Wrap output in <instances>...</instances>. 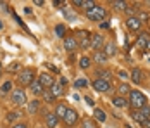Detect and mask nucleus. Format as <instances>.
<instances>
[{
  "label": "nucleus",
  "instance_id": "obj_3",
  "mask_svg": "<svg viewBox=\"0 0 150 128\" xmlns=\"http://www.w3.org/2000/svg\"><path fill=\"white\" fill-rule=\"evenodd\" d=\"M86 16L90 17L91 21H104L105 16H107V11L100 5H95L91 11H86Z\"/></svg>",
  "mask_w": 150,
  "mask_h": 128
},
{
  "label": "nucleus",
  "instance_id": "obj_18",
  "mask_svg": "<svg viewBox=\"0 0 150 128\" xmlns=\"http://www.w3.org/2000/svg\"><path fill=\"white\" fill-rule=\"evenodd\" d=\"M66 111H67V106L64 102H60V104H57V107H55V116L60 119V118L66 116Z\"/></svg>",
  "mask_w": 150,
  "mask_h": 128
},
{
  "label": "nucleus",
  "instance_id": "obj_28",
  "mask_svg": "<svg viewBox=\"0 0 150 128\" xmlns=\"http://www.w3.org/2000/svg\"><path fill=\"white\" fill-rule=\"evenodd\" d=\"M136 19H138L140 23H145V21L150 19V14L149 12H136Z\"/></svg>",
  "mask_w": 150,
  "mask_h": 128
},
{
  "label": "nucleus",
  "instance_id": "obj_22",
  "mask_svg": "<svg viewBox=\"0 0 150 128\" xmlns=\"http://www.w3.org/2000/svg\"><path fill=\"white\" fill-rule=\"evenodd\" d=\"M131 80H133L135 83H140V82H142V71H140L138 68H135V69L131 71Z\"/></svg>",
  "mask_w": 150,
  "mask_h": 128
},
{
  "label": "nucleus",
  "instance_id": "obj_33",
  "mask_svg": "<svg viewBox=\"0 0 150 128\" xmlns=\"http://www.w3.org/2000/svg\"><path fill=\"white\" fill-rule=\"evenodd\" d=\"M128 92H131V88L126 85V83H122V85L119 87V94L121 95H124V94H128Z\"/></svg>",
  "mask_w": 150,
  "mask_h": 128
},
{
  "label": "nucleus",
  "instance_id": "obj_13",
  "mask_svg": "<svg viewBox=\"0 0 150 128\" xmlns=\"http://www.w3.org/2000/svg\"><path fill=\"white\" fill-rule=\"evenodd\" d=\"M147 42H149V33H147V31H142V33L138 35V38H136V45H138L140 49H145Z\"/></svg>",
  "mask_w": 150,
  "mask_h": 128
},
{
  "label": "nucleus",
  "instance_id": "obj_31",
  "mask_svg": "<svg viewBox=\"0 0 150 128\" xmlns=\"http://www.w3.org/2000/svg\"><path fill=\"white\" fill-rule=\"evenodd\" d=\"M138 111L143 114V118H145V119H149V118H150V106H143V107H142V109H138Z\"/></svg>",
  "mask_w": 150,
  "mask_h": 128
},
{
  "label": "nucleus",
  "instance_id": "obj_43",
  "mask_svg": "<svg viewBox=\"0 0 150 128\" xmlns=\"http://www.w3.org/2000/svg\"><path fill=\"white\" fill-rule=\"evenodd\" d=\"M35 5H43V0H35Z\"/></svg>",
  "mask_w": 150,
  "mask_h": 128
},
{
  "label": "nucleus",
  "instance_id": "obj_47",
  "mask_svg": "<svg viewBox=\"0 0 150 128\" xmlns=\"http://www.w3.org/2000/svg\"><path fill=\"white\" fill-rule=\"evenodd\" d=\"M149 5H150V2H149Z\"/></svg>",
  "mask_w": 150,
  "mask_h": 128
},
{
  "label": "nucleus",
  "instance_id": "obj_6",
  "mask_svg": "<svg viewBox=\"0 0 150 128\" xmlns=\"http://www.w3.org/2000/svg\"><path fill=\"white\" fill-rule=\"evenodd\" d=\"M93 88L97 90V92H109L110 90V82H105V80H100V78H97L95 82H93Z\"/></svg>",
  "mask_w": 150,
  "mask_h": 128
},
{
  "label": "nucleus",
  "instance_id": "obj_21",
  "mask_svg": "<svg viewBox=\"0 0 150 128\" xmlns=\"http://www.w3.org/2000/svg\"><path fill=\"white\" fill-rule=\"evenodd\" d=\"M38 107H40V102H38V100H31L30 104H28V113L35 114L36 111H38Z\"/></svg>",
  "mask_w": 150,
  "mask_h": 128
},
{
  "label": "nucleus",
  "instance_id": "obj_45",
  "mask_svg": "<svg viewBox=\"0 0 150 128\" xmlns=\"http://www.w3.org/2000/svg\"><path fill=\"white\" fill-rule=\"evenodd\" d=\"M2 28H4V24H2V23H0V29H2Z\"/></svg>",
  "mask_w": 150,
  "mask_h": 128
},
{
  "label": "nucleus",
  "instance_id": "obj_5",
  "mask_svg": "<svg viewBox=\"0 0 150 128\" xmlns=\"http://www.w3.org/2000/svg\"><path fill=\"white\" fill-rule=\"evenodd\" d=\"M62 119H64L66 127H74L76 123H78V113H76L74 109L67 107V111H66V116H64Z\"/></svg>",
  "mask_w": 150,
  "mask_h": 128
},
{
  "label": "nucleus",
  "instance_id": "obj_24",
  "mask_svg": "<svg viewBox=\"0 0 150 128\" xmlns=\"http://www.w3.org/2000/svg\"><path fill=\"white\" fill-rule=\"evenodd\" d=\"M55 36H59V38H64L66 36V26L64 24H57L55 26Z\"/></svg>",
  "mask_w": 150,
  "mask_h": 128
},
{
  "label": "nucleus",
  "instance_id": "obj_15",
  "mask_svg": "<svg viewBox=\"0 0 150 128\" xmlns=\"http://www.w3.org/2000/svg\"><path fill=\"white\" fill-rule=\"evenodd\" d=\"M50 92H52L54 97H60V95H64V87L60 85V83H54V85L50 87Z\"/></svg>",
  "mask_w": 150,
  "mask_h": 128
},
{
  "label": "nucleus",
  "instance_id": "obj_9",
  "mask_svg": "<svg viewBox=\"0 0 150 128\" xmlns=\"http://www.w3.org/2000/svg\"><path fill=\"white\" fill-rule=\"evenodd\" d=\"M45 123L48 128H55L59 125V118L55 116V113H47L45 114Z\"/></svg>",
  "mask_w": 150,
  "mask_h": 128
},
{
  "label": "nucleus",
  "instance_id": "obj_11",
  "mask_svg": "<svg viewBox=\"0 0 150 128\" xmlns=\"http://www.w3.org/2000/svg\"><path fill=\"white\" fill-rule=\"evenodd\" d=\"M30 88H31V92H33L35 95H42V94H43V90H45V87L40 83V80H35V82L30 85Z\"/></svg>",
  "mask_w": 150,
  "mask_h": 128
},
{
  "label": "nucleus",
  "instance_id": "obj_7",
  "mask_svg": "<svg viewBox=\"0 0 150 128\" xmlns=\"http://www.w3.org/2000/svg\"><path fill=\"white\" fill-rule=\"evenodd\" d=\"M90 43H91V49L97 52V50H102V47H104V38H102V35H93L90 38Z\"/></svg>",
  "mask_w": 150,
  "mask_h": 128
},
{
  "label": "nucleus",
  "instance_id": "obj_20",
  "mask_svg": "<svg viewBox=\"0 0 150 128\" xmlns=\"http://www.w3.org/2000/svg\"><path fill=\"white\" fill-rule=\"evenodd\" d=\"M131 118H133V119H135L136 123H140V125H142V123H143V121H145V118H143V114L140 113V111H138V109H133V111H131Z\"/></svg>",
  "mask_w": 150,
  "mask_h": 128
},
{
  "label": "nucleus",
  "instance_id": "obj_19",
  "mask_svg": "<svg viewBox=\"0 0 150 128\" xmlns=\"http://www.w3.org/2000/svg\"><path fill=\"white\" fill-rule=\"evenodd\" d=\"M112 104H114V106H116L117 109H124V107L128 106V100L124 99V97H114Z\"/></svg>",
  "mask_w": 150,
  "mask_h": 128
},
{
  "label": "nucleus",
  "instance_id": "obj_35",
  "mask_svg": "<svg viewBox=\"0 0 150 128\" xmlns=\"http://www.w3.org/2000/svg\"><path fill=\"white\" fill-rule=\"evenodd\" d=\"M17 116H21V113H9L7 114V121H14V119H17Z\"/></svg>",
  "mask_w": 150,
  "mask_h": 128
},
{
  "label": "nucleus",
  "instance_id": "obj_8",
  "mask_svg": "<svg viewBox=\"0 0 150 128\" xmlns=\"http://www.w3.org/2000/svg\"><path fill=\"white\" fill-rule=\"evenodd\" d=\"M64 49H66L67 52H74L76 49H78V42H76L74 36H67V38H64Z\"/></svg>",
  "mask_w": 150,
  "mask_h": 128
},
{
  "label": "nucleus",
  "instance_id": "obj_40",
  "mask_svg": "<svg viewBox=\"0 0 150 128\" xmlns=\"http://www.w3.org/2000/svg\"><path fill=\"white\" fill-rule=\"evenodd\" d=\"M81 4H83V0H73V5H78V7H79Z\"/></svg>",
  "mask_w": 150,
  "mask_h": 128
},
{
  "label": "nucleus",
  "instance_id": "obj_4",
  "mask_svg": "<svg viewBox=\"0 0 150 128\" xmlns=\"http://www.w3.org/2000/svg\"><path fill=\"white\" fill-rule=\"evenodd\" d=\"M11 99H12V104H14L16 107H21V106L26 104V94H24V90L16 88V90H12V94H11Z\"/></svg>",
  "mask_w": 150,
  "mask_h": 128
},
{
  "label": "nucleus",
  "instance_id": "obj_12",
  "mask_svg": "<svg viewBox=\"0 0 150 128\" xmlns=\"http://www.w3.org/2000/svg\"><path fill=\"white\" fill-rule=\"evenodd\" d=\"M38 80H40V83H42L43 87H52L54 83H55V82H54V78H52L48 73H42Z\"/></svg>",
  "mask_w": 150,
  "mask_h": 128
},
{
  "label": "nucleus",
  "instance_id": "obj_29",
  "mask_svg": "<svg viewBox=\"0 0 150 128\" xmlns=\"http://www.w3.org/2000/svg\"><path fill=\"white\" fill-rule=\"evenodd\" d=\"M95 5H97V4H95L93 0H83V4H81V7H85V11H91Z\"/></svg>",
  "mask_w": 150,
  "mask_h": 128
},
{
  "label": "nucleus",
  "instance_id": "obj_44",
  "mask_svg": "<svg viewBox=\"0 0 150 128\" xmlns=\"http://www.w3.org/2000/svg\"><path fill=\"white\" fill-rule=\"evenodd\" d=\"M145 49H147V50H150V38H149V42H147V45H145Z\"/></svg>",
  "mask_w": 150,
  "mask_h": 128
},
{
  "label": "nucleus",
  "instance_id": "obj_38",
  "mask_svg": "<svg viewBox=\"0 0 150 128\" xmlns=\"http://www.w3.org/2000/svg\"><path fill=\"white\" fill-rule=\"evenodd\" d=\"M12 128H28V125L26 123H19V125H14Z\"/></svg>",
  "mask_w": 150,
  "mask_h": 128
},
{
  "label": "nucleus",
  "instance_id": "obj_2",
  "mask_svg": "<svg viewBox=\"0 0 150 128\" xmlns=\"http://www.w3.org/2000/svg\"><path fill=\"white\" fill-rule=\"evenodd\" d=\"M17 82H19V85H23V87H30L35 82V71L33 69H23L17 74Z\"/></svg>",
  "mask_w": 150,
  "mask_h": 128
},
{
  "label": "nucleus",
  "instance_id": "obj_26",
  "mask_svg": "<svg viewBox=\"0 0 150 128\" xmlns=\"http://www.w3.org/2000/svg\"><path fill=\"white\" fill-rule=\"evenodd\" d=\"M42 97L48 102V104H52V102H55V97L52 95V92L50 90H43V94H42Z\"/></svg>",
  "mask_w": 150,
  "mask_h": 128
},
{
  "label": "nucleus",
  "instance_id": "obj_46",
  "mask_svg": "<svg viewBox=\"0 0 150 128\" xmlns=\"http://www.w3.org/2000/svg\"><path fill=\"white\" fill-rule=\"evenodd\" d=\"M0 71H2V62H0Z\"/></svg>",
  "mask_w": 150,
  "mask_h": 128
},
{
  "label": "nucleus",
  "instance_id": "obj_27",
  "mask_svg": "<svg viewBox=\"0 0 150 128\" xmlns=\"http://www.w3.org/2000/svg\"><path fill=\"white\" fill-rule=\"evenodd\" d=\"M90 57H81V59H79V68H81V69H88V68H90Z\"/></svg>",
  "mask_w": 150,
  "mask_h": 128
},
{
  "label": "nucleus",
  "instance_id": "obj_37",
  "mask_svg": "<svg viewBox=\"0 0 150 128\" xmlns=\"http://www.w3.org/2000/svg\"><path fill=\"white\" fill-rule=\"evenodd\" d=\"M142 127H143V128H150V118H149V119H145V121L142 123Z\"/></svg>",
  "mask_w": 150,
  "mask_h": 128
},
{
  "label": "nucleus",
  "instance_id": "obj_23",
  "mask_svg": "<svg viewBox=\"0 0 150 128\" xmlns=\"http://www.w3.org/2000/svg\"><path fill=\"white\" fill-rule=\"evenodd\" d=\"M112 5H114L117 11H126V9H128V4H126V2H122V0H114V2H112Z\"/></svg>",
  "mask_w": 150,
  "mask_h": 128
},
{
  "label": "nucleus",
  "instance_id": "obj_30",
  "mask_svg": "<svg viewBox=\"0 0 150 128\" xmlns=\"http://www.w3.org/2000/svg\"><path fill=\"white\" fill-rule=\"evenodd\" d=\"M86 85H88V82H86L85 78H79V80H76V82H74V87H76V88H85Z\"/></svg>",
  "mask_w": 150,
  "mask_h": 128
},
{
  "label": "nucleus",
  "instance_id": "obj_25",
  "mask_svg": "<svg viewBox=\"0 0 150 128\" xmlns=\"http://www.w3.org/2000/svg\"><path fill=\"white\" fill-rule=\"evenodd\" d=\"M95 74H97V76H100V80H105V82H109V78L112 76L110 71H107V69H100V71H97Z\"/></svg>",
  "mask_w": 150,
  "mask_h": 128
},
{
  "label": "nucleus",
  "instance_id": "obj_42",
  "mask_svg": "<svg viewBox=\"0 0 150 128\" xmlns=\"http://www.w3.org/2000/svg\"><path fill=\"white\" fill-rule=\"evenodd\" d=\"M85 100H86V102H88V106H93V100H91L90 97H85Z\"/></svg>",
  "mask_w": 150,
  "mask_h": 128
},
{
  "label": "nucleus",
  "instance_id": "obj_14",
  "mask_svg": "<svg viewBox=\"0 0 150 128\" xmlns=\"http://www.w3.org/2000/svg\"><path fill=\"white\" fill-rule=\"evenodd\" d=\"M93 116L97 118L98 123H105V121H107V114H105L100 107H95V109H93Z\"/></svg>",
  "mask_w": 150,
  "mask_h": 128
},
{
  "label": "nucleus",
  "instance_id": "obj_17",
  "mask_svg": "<svg viewBox=\"0 0 150 128\" xmlns=\"http://www.w3.org/2000/svg\"><path fill=\"white\" fill-rule=\"evenodd\" d=\"M107 59H109V57L105 56L102 50H97V52L93 54V61H95V62H98V64H105V62H107Z\"/></svg>",
  "mask_w": 150,
  "mask_h": 128
},
{
  "label": "nucleus",
  "instance_id": "obj_10",
  "mask_svg": "<svg viewBox=\"0 0 150 128\" xmlns=\"http://www.w3.org/2000/svg\"><path fill=\"white\" fill-rule=\"evenodd\" d=\"M126 26L131 29V31H138V29L142 28V23L136 19V16H133V17H128L126 19Z\"/></svg>",
  "mask_w": 150,
  "mask_h": 128
},
{
  "label": "nucleus",
  "instance_id": "obj_39",
  "mask_svg": "<svg viewBox=\"0 0 150 128\" xmlns=\"http://www.w3.org/2000/svg\"><path fill=\"white\" fill-rule=\"evenodd\" d=\"M119 76L122 78V80H126V78H128V73L126 71H119Z\"/></svg>",
  "mask_w": 150,
  "mask_h": 128
},
{
  "label": "nucleus",
  "instance_id": "obj_36",
  "mask_svg": "<svg viewBox=\"0 0 150 128\" xmlns=\"http://www.w3.org/2000/svg\"><path fill=\"white\" fill-rule=\"evenodd\" d=\"M17 69H19V64H17V62H14V64L9 66V71H17Z\"/></svg>",
  "mask_w": 150,
  "mask_h": 128
},
{
  "label": "nucleus",
  "instance_id": "obj_32",
  "mask_svg": "<svg viewBox=\"0 0 150 128\" xmlns=\"http://www.w3.org/2000/svg\"><path fill=\"white\" fill-rule=\"evenodd\" d=\"M11 88H12V83H11V82H5V83L2 85V88H0V94L4 95V94H7V92H9Z\"/></svg>",
  "mask_w": 150,
  "mask_h": 128
},
{
  "label": "nucleus",
  "instance_id": "obj_41",
  "mask_svg": "<svg viewBox=\"0 0 150 128\" xmlns=\"http://www.w3.org/2000/svg\"><path fill=\"white\" fill-rule=\"evenodd\" d=\"M100 28H102V29H107V28H109V23H100Z\"/></svg>",
  "mask_w": 150,
  "mask_h": 128
},
{
  "label": "nucleus",
  "instance_id": "obj_16",
  "mask_svg": "<svg viewBox=\"0 0 150 128\" xmlns=\"http://www.w3.org/2000/svg\"><path fill=\"white\" fill-rule=\"evenodd\" d=\"M102 52H104L107 57H109V56H114V54L117 52V49H116V43H105V45H104V50H102Z\"/></svg>",
  "mask_w": 150,
  "mask_h": 128
},
{
  "label": "nucleus",
  "instance_id": "obj_1",
  "mask_svg": "<svg viewBox=\"0 0 150 128\" xmlns=\"http://www.w3.org/2000/svg\"><path fill=\"white\" fill-rule=\"evenodd\" d=\"M128 104H131L135 109H142L143 106H147V97L140 92V90H131L129 92V100Z\"/></svg>",
  "mask_w": 150,
  "mask_h": 128
},
{
  "label": "nucleus",
  "instance_id": "obj_34",
  "mask_svg": "<svg viewBox=\"0 0 150 128\" xmlns=\"http://www.w3.org/2000/svg\"><path fill=\"white\" fill-rule=\"evenodd\" d=\"M83 128H97V123L91 121V119H86V121L83 123Z\"/></svg>",
  "mask_w": 150,
  "mask_h": 128
}]
</instances>
